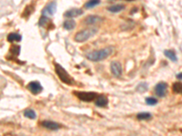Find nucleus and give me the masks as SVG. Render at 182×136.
<instances>
[{
  "mask_svg": "<svg viewBox=\"0 0 182 136\" xmlns=\"http://www.w3.org/2000/svg\"><path fill=\"white\" fill-rule=\"evenodd\" d=\"M76 21L75 20H73V19H67L65 22H64V24H63V27L64 28L66 29V30H73L75 27H76Z\"/></svg>",
  "mask_w": 182,
  "mask_h": 136,
  "instance_id": "13",
  "label": "nucleus"
},
{
  "mask_svg": "<svg viewBox=\"0 0 182 136\" xmlns=\"http://www.w3.org/2000/svg\"><path fill=\"white\" fill-rule=\"evenodd\" d=\"M102 21L101 17L98 16V15H88L86 17L85 19V23L88 26H93L95 24H97L98 22Z\"/></svg>",
  "mask_w": 182,
  "mask_h": 136,
  "instance_id": "10",
  "label": "nucleus"
},
{
  "mask_svg": "<svg viewBox=\"0 0 182 136\" xmlns=\"http://www.w3.org/2000/svg\"><path fill=\"white\" fill-rule=\"evenodd\" d=\"M75 95L78 96V98L80 101L87 102V103L92 102L96 100L98 97V95L94 92H76Z\"/></svg>",
  "mask_w": 182,
  "mask_h": 136,
  "instance_id": "4",
  "label": "nucleus"
},
{
  "mask_svg": "<svg viewBox=\"0 0 182 136\" xmlns=\"http://www.w3.org/2000/svg\"><path fill=\"white\" fill-rule=\"evenodd\" d=\"M33 10H34V8H32L30 6H28L26 7V9L24 10V14H23V16H26V17H28V15H30V14L33 12Z\"/></svg>",
  "mask_w": 182,
  "mask_h": 136,
  "instance_id": "24",
  "label": "nucleus"
},
{
  "mask_svg": "<svg viewBox=\"0 0 182 136\" xmlns=\"http://www.w3.org/2000/svg\"><path fill=\"white\" fill-rule=\"evenodd\" d=\"M55 71H56V74H57V76L59 77L60 81L63 82L66 84H69V85L72 84L73 81H72L71 76L68 74V72L65 70V68L62 67L57 63H55Z\"/></svg>",
  "mask_w": 182,
  "mask_h": 136,
  "instance_id": "2",
  "label": "nucleus"
},
{
  "mask_svg": "<svg viewBox=\"0 0 182 136\" xmlns=\"http://www.w3.org/2000/svg\"><path fill=\"white\" fill-rule=\"evenodd\" d=\"M124 9H125L124 5H112L111 6H109L108 8V10L111 13H118V12H121Z\"/></svg>",
  "mask_w": 182,
  "mask_h": 136,
  "instance_id": "14",
  "label": "nucleus"
},
{
  "mask_svg": "<svg viewBox=\"0 0 182 136\" xmlns=\"http://www.w3.org/2000/svg\"><path fill=\"white\" fill-rule=\"evenodd\" d=\"M97 32L96 29H86V30H82L79 31L74 37V40L78 43H82V42H86L95 33Z\"/></svg>",
  "mask_w": 182,
  "mask_h": 136,
  "instance_id": "3",
  "label": "nucleus"
},
{
  "mask_svg": "<svg viewBox=\"0 0 182 136\" xmlns=\"http://www.w3.org/2000/svg\"><path fill=\"white\" fill-rule=\"evenodd\" d=\"M172 90L175 94H181L182 95V83L176 82L172 85Z\"/></svg>",
  "mask_w": 182,
  "mask_h": 136,
  "instance_id": "19",
  "label": "nucleus"
},
{
  "mask_svg": "<svg viewBox=\"0 0 182 136\" xmlns=\"http://www.w3.org/2000/svg\"><path fill=\"white\" fill-rule=\"evenodd\" d=\"M10 53L11 54H13L14 56H18L20 54V46L19 45H12L10 47Z\"/></svg>",
  "mask_w": 182,
  "mask_h": 136,
  "instance_id": "21",
  "label": "nucleus"
},
{
  "mask_svg": "<svg viewBox=\"0 0 182 136\" xmlns=\"http://www.w3.org/2000/svg\"><path fill=\"white\" fill-rule=\"evenodd\" d=\"M127 1H133V0H127Z\"/></svg>",
  "mask_w": 182,
  "mask_h": 136,
  "instance_id": "27",
  "label": "nucleus"
},
{
  "mask_svg": "<svg viewBox=\"0 0 182 136\" xmlns=\"http://www.w3.org/2000/svg\"><path fill=\"white\" fill-rule=\"evenodd\" d=\"M95 104L98 107H106L109 104V100L105 95H98Z\"/></svg>",
  "mask_w": 182,
  "mask_h": 136,
  "instance_id": "11",
  "label": "nucleus"
},
{
  "mask_svg": "<svg viewBox=\"0 0 182 136\" xmlns=\"http://www.w3.org/2000/svg\"><path fill=\"white\" fill-rule=\"evenodd\" d=\"M41 126H43L46 129L51 130V131H56L60 128V124H58L57 122H53V121H49V120H45L41 122Z\"/></svg>",
  "mask_w": 182,
  "mask_h": 136,
  "instance_id": "8",
  "label": "nucleus"
},
{
  "mask_svg": "<svg viewBox=\"0 0 182 136\" xmlns=\"http://www.w3.org/2000/svg\"><path fill=\"white\" fill-rule=\"evenodd\" d=\"M24 115L27 118H29V119H36V117H37V114H36L35 111L32 110V109H27L24 112Z\"/></svg>",
  "mask_w": 182,
  "mask_h": 136,
  "instance_id": "20",
  "label": "nucleus"
},
{
  "mask_svg": "<svg viewBox=\"0 0 182 136\" xmlns=\"http://www.w3.org/2000/svg\"><path fill=\"white\" fill-rule=\"evenodd\" d=\"M83 14V11L79 8H71L69 10H68L66 13H65V16L66 17H69V18H72V17H77L80 15Z\"/></svg>",
  "mask_w": 182,
  "mask_h": 136,
  "instance_id": "12",
  "label": "nucleus"
},
{
  "mask_svg": "<svg viewBox=\"0 0 182 136\" xmlns=\"http://www.w3.org/2000/svg\"><path fill=\"white\" fill-rule=\"evenodd\" d=\"M167 89L168 84L164 82H160L155 86V93L158 97H164L167 94Z\"/></svg>",
  "mask_w": 182,
  "mask_h": 136,
  "instance_id": "5",
  "label": "nucleus"
},
{
  "mask_svg": "<svg viewBox=\"0 0 182 136\" xmlns=\"http://www.w3.org/2000/svg\"><path fill=\"white\" fill-rule=\"evenodd\" d=\"M177 78L182 80V73H180V74H177Z\"/></svg>",
  "mask_w": 182,
  "mask_h": 136,
  "instance_id": "26",
  "label": "nucleus"
},
{
  "mask_svg": "<svg viewBox=\"0 0 182 136\" xmlns=\"http://www.w3.org/2000/svg\"><path fill=\"white\" fill-rule=\"evenodd\" d=\"M148 86H147V83H140V85L138 86L137 90L140 91V92H145L147 90Z\"/></svg>",
  "mask_w": 182,
  "mask_h": 136,
  "instance_id": "25",
  "label": "nucleus"
},
{
  "mask_svg": "<svg viewBox=\"0 0 182 136\" xmlns=\"http://www.w3.org/2000/svg\"><path fill=\"white\" fill-rule=\"evenodd\" d=\"M56 10V2H51L49 3L47 6H46V7L43 9L42 14L45 15H54Z\"/></svg>",
  "mask_w": 182,
  "mask_h": 136,
  "instance_id": "9",
  "label": "nucleus"
},
{
  "mask_svg": "<svg viewBox=\"0 0 182 136\" xmlns=\"http://www.w3.org/2000/svg\"><path fill=\"white\" fill-rule=\"evenodd\" d=\"M113 47L109 46V47H106L103 48L101 50H97V51H93L91 53L87 54V58L92 62H99L102 61L106 58H108L110 54H112Z\"/></svg>",
  "mask_w": 182,
  "mask_h": 136,
  "instance_id": "1",
  "label": "nucleus"
},
{
  "mask_svg": "<svg viewBox=\"0 0 182 136\" xmlns=\"http://www.w3.org/2000/svg\"><path fill=\"white\" fill-rule=\"evenodd\" d=\"M146 104L149 105H155L158 104V100L154 97H148L146 98Z\"/></svg>",
  "mask_w": 182,
  "mask_h": 136,
  "instance_id": "23",
  "label": "nucleus"
},
{
  "mask_svg": "<svg viewBox=\"0 0 182 136\" xmlns=\"http://www.w3.org/2000/svg\"><path fill=\"white\" fill-rule=\"evenodd\" d=\"M151 117H152V116H151V114H150L149 113H148V112L140 113H138V115H137V118H138V120H140V121L149 120Z\"/></svg>",
  "mask_w": 182,
  "mask_h": 136,
  "instance_id": "16",
  "label": "nucleus"
},
{
  "mask_svg": "<svg viewBox=\"0 0 182 136\" xmlns=\"http://www.w3.org/2000/svg\"><path fill=\"white\" fill-rule=\"evenodd\" d=\"M164 54H165V55L168 57L169 60H171L172 62H177V61H178L177 55H176L174 51H172V50H166V51L164 52Z\"/></svg>",
  "mask_w": 182,
  "mask_h": 136,
  "instance_id": "18",
  "label": "nucleus"
},
{
  "mask_svg": "<svg viewBox=\"0 0 182 136\" xmlns=\"http://www.w3.org/2000/svg\"><path fill=\"white\" fill-rule=\"evenodd\" d=\"M22 39V36L17 34V33H10L8 36H7V41L10 42V43H13V42H20Z\"/></svg>",
  "mask_w": 182,
  "mask_h": 136,
  "instance_id": "15",
  "label": "nucleus"
},
{
  "mask_svg": "<svg viewBox=\"0 0 182 136\" xmlns=\"http://www.w3.org/2000/svg\"><path fill=\"white\" fill-rule=\"evenodd\" d=\"M28 90L33 94V95H38L39 93H41L43 90L42 85L39 82L33 81L30 82L28 85Z\"/></svg>",
  "mask_w": 182,
  "mask_h": 136,
  "instance_id": "6",
  "label": "nucleus"
},
{
  "mask_svg": "<svg viewBox=\"0 0 182 136\" xmlns=\"http://www.w3.org/2000/svg\"><path fill=\"white\" fill-rule=\"evenodd\" d=\"M100 4V0H88L86 4L84 5L85 8H93L95 6H97L98 5Z\"/></svg>",
  "mask_w": 182,
  "mask_h": 136,
  "instance_id": "17",
  "label": "nucleus"
},
{
  "mask_svg": "<svg viewBox=\"0 0 182 136\" xmlns=\"http://www.w3.org/2000/svg\"><path fill=\"white\" fill-rule=\"evenodd\" d=\"M39 26L42 27H46L48 24V18H47V15H42V16L40 17L39 19V22H38Z\"/></svg>",
  "mask_w": 182,
  "mask_h": 136,
  "instance_id": "22",
  "label": "nucleus"
},
{
  "mask_svg": "<svg viewBox=\"0 0 182 136\" xmlns=\"http://www.w3.org/2000/svg\"><path fill=\"white\" fill-rule=\"evenodd\" d=\"M110 70H111V73L116 77H119L122 74V66L119 62H117V61L112 62L110 65Z\"/></svg>",
  "mask_w": 182,
  "mask_h": 136,
  "instance_id": "7",
  "label": "nucleus"
}]
</instances>
